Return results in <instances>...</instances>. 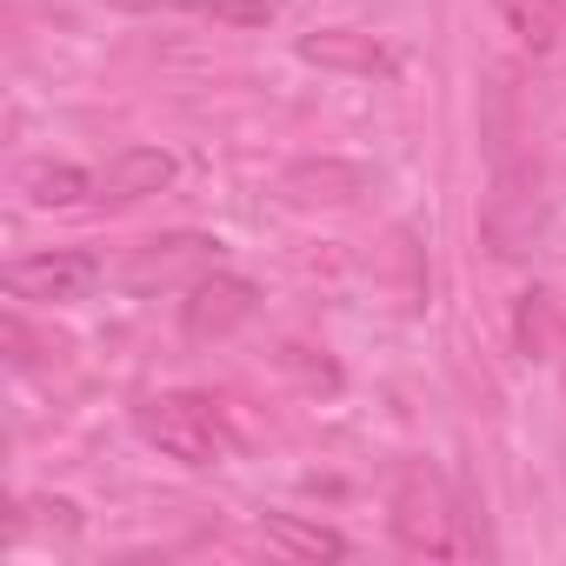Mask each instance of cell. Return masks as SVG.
Wrapping results in <instances>:
<instances>
[{
	"label": "cell",
	"mask_w": 566,
	"mask_h": 566,
	"mask_svg": "<svg viewBox=\"0 0 566 566\" xmlns=\"http://www.w3.org/2000/svg\"><path fill=\"white\" fill-rule=\"evenodd\" d=\"M467 526V513L453 506V493H447V480L433 473V467H400V480H394V539L413 553V559H460V553H473L480 539L473 533H460Z\"/></svg>",
	"instance_id": "1"
},
{
	"label": "cell",
	"mask_w": 566,
	"mask_h": 566,
	"mask_svg": "<svg viewBox=\"0 0 566 566\" xmlns=\"http://www.w3.org/2000/svg\"><path fill=\"white\" fill-rule=\"evenodd\" d=\"M134 433L154 453L180 460V467H220L227 447H233L220 413H213V400H200V394H154V400H140L134 407Z\"/></svg>",
	"instance_id": "2"
},
{
	"label": "cell",
	"mask_w": 566,
	"mask_h": 566,
	"mask_svg": "<svg viewBox=\"0 0 566 566\" xmlns=\"http://www.w3.org/2000/svg\"><path fill=\"white\" fill-rule=\"evenodd\" d=\"M539 220H546V200H539L533 160H500V167H493V187H486V200H480V240H486L500 260H520V253L533 247Z\"/></svg>",
	"instance_id": "3"
},
{
	"label": "cell",
	"mask_w": 566,
	"mask_h": 566,
	"mask_svg": "<svg viewBox=\"0 0 566 566\" xmlns=\"http://www.w3.org/2000/svg\"><path fill=\"white\" fill-rule=\"evenodd\" d=\"M253 321V280L207 266L200 280H187V301H180V334L187 340H227L233 327Z\"/></svg>",
	"instance_id": "4"
},
{
	"label": "cell",
	"mask_w": 566,
	"mask_h": 566,
	"mask_svg": "<svg viewBox=\"0 0 566 566\" xmlns=\"http://www.w3.org/2000/svg\"><path fill=\"white\" fill-rule=\"evenodd\" d=\"M0 280H8L14 301L67 307V301H87V287L101 280V260L94 253H34V260H14Z\"/></svg>",
	"instance_id": "5"
},
{
	"label": "cell",
	"mask_w": 566,
	"mask_h": 566,
	"mask_svg": "<svg viewBox=\"0 0 566 566\" xmlns=\"http://www.w3.org/2000/svg\"><path fill=\"white\" fill-rule=\"evenodd\" d=\"M207 266H220V240L207 233H167V240H147L127 266V287L134 294H154V287H180V280H200Z\"/></svg>",
	"instance_id": "6"
},
{
	"label": "cell",
	"mask_w": 566,
	"mask_h": 566,
	"mask_svg": "<svg viewBox=\"0 0 566 566\" xmlns=\"http://www.w3.org/2000/svg\"><path fill=\"white\" fill-rule=\"evenodd\" d=\"M160 187H174V154H160V147H120L94 174V200H107V207H134Z\"/></svg>",
	"instance_id": "7"
},
{
	"label": "cell",
	"mask_w": 566,
	"mask_h": 566,
	"mask_svg": "<svg viewBox=\"0 0 566 566\" xmlns=\"http://www.w3.org/2000/svg\"><path fill=\"white\" fill-rule=\"evenodd\" d=\"M301 61L314 67H340V74H394V54L374 41V34H354V28H327V34H307L301 41Z\"/></svg>",
	"instance_id": "8"
},
{
	"label": "cell",
	"mask_w": 566,
	"mask_h": 566,
	"mask_svg": "<svg viewBox=\"0 0 566 566\" xmlns=\"http://www.w3.org/2000/svg\"><path fill=\"white\" fill-rule=\"evenodd\" d=\"M493 14L506 21V34L526 54H553L559 34H566V8H559V0H493Z\"/></svg>",
	"instance_id": "9"
},
{
	"label": "cell",
	"mask_w": 566,
	"mask_h": 566,
	"mask_svg": "<svg viewBox=\"0 0 566 566\" xmlns=\"http://www.w3.org/2000/svg\"><path fill=\"white\" fill-rule=\"evenodd\" d=\"M260 533H266V546L294 553V559H347V539H340L334 526L301 520V513H266V520H260Z\"/></svg>",
	"instance_id": "10"
},
{
	"label": "cell",
	"mask_w": 566,
	"mask_h": 566,
	"mask_svg": "<svg viewBox=\"0 0 566 566\" xmlns=\"http://www.w3.org/2000/svg\"><path fill=\"white\" fill-rule=\"evenodd\" d=\"M94 193V174L81 167H28V200L34 207H74Z\"/></svg>",
	"instance_id": "11"
},
{
	"label": "cell",
	"mask_w": 566,
	"mask_h": 566,
	"mask_svg": "<svg viewBox=\"0 0 566 566\" xmlns=\"http://www.w3.org/2000/svg\"><path fill=\"white\" fill-rule=\"evenodd\" d=\"M187 8H200L213 21H233V28H266L273 21V0H187Z\"/></svg>",
	"instance_id": "12"
},
{
	"label": "cell",
	"mask_w": 566,
	"mask_h": 566,
	"mask_svg": "<svg viewBox=\"0 0 566 566\" xmlns=\"http://www.w3.org/2000/svg\"><path fill=\"white\" fill-rule=\"evenodd\" d=\"M546 314H553V307H546V294H526V301H520V347H526V354H539Z\"/></svg>",
	"instance_id": "13"
},
{
	"label": "cell",
	"mask_w": 566,
	"mask_h": 566,
	"mask_svg": "<svg viewBox=\"0 0 566 566\" xmlns=\"http://www.w3.org/2000/svg\"><path fill=\"white\" fill-rule=\"evenodd\" d=\"M0 340H8V360H14V367H34V340H28L21 314H8V321H0Z\"/></svg>",
	"instance_id": "14"
},
{
	"label": "cell",
	"mask_w": 566,
	"mask_h": 566,
	"mask_svg": "<svg viewBox=\"0 0 566 566\" xmlns=\"http://www.w3.org/2000/svg\"><path fill=\"white\" fill-rule=\"evenodd\" d=\"M114 8H154V0H114Z\"/></svg>",
	"instance_id": "15"
}]
</instances>
